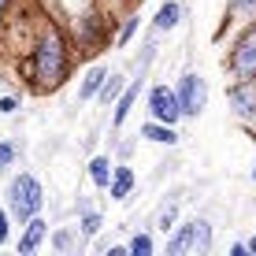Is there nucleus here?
<instances>
[{"label": "nucleus", "mask_w": 256, "mask_h": 256, "mask_svg": "<svg viewBox=\"0 0 256 256\" xmlns=\"http://www.w3.org/2000/svg\"><path fill=\"white\" fill-rule=\"evenodd\" d=\"M74 45L67 38V26L56 19H38L34 22V34L26 41L22 56H19V78L26 82L30 93H60L74 74Z\"/></svg>", "instance_id": "1"}, {"label": "nucleus", "mask_w": 256, "mask_h": 256, "mask_svg": "<svg viewBox=\"0 0 256 256\" xmlns=\"http://www.w3.org/2000/svg\"><path fill=\"white\" fill-rule=\"evenodd\" d=\"M67 26V38L74 45V56L78 60H96L108 45H116V19L112 12H104L100 4L90 8V12H78V15H67L64 19Z\"/></svg>", "instance_id": "2"}, {"label": "nucleus", "mask_w": 256, "mask_h": 256, "mask_svg": "<svg viewBox=\"0 0 256 256\" xmlns=\"http://www.w3.org/2000/svg\"><path fill=\"white\" fill-rule=\"evenodd\" d=\"M45 204H48L45 182H41L34 171H19V174H12V178H8V186H4V208L12 212L15 226H22L26 219L41 216Z\"/></svg>", "instance_id": "3"}, {"label": "nucleus", "mask_w": 256, "mask_h": 256, "mask_svg": "<svg viewBox=\"0 0 256 256\" xmlns=\"http://www.w3.org/2000/svg\"><path fill=\"white\" fill-rule=\"evenodd\" d=\"M212 242H216V230L204 216L178 219V226L167 234V256H204L212 252Z\"/></svg>", "instance_id": "4"}, {"label": "nucleus", "mask_w": 256, "mask_h": 256, "mask_svg": "<svg viewBox=\"0 0 256 256\" xmlns=\"http://www.w3.org/2000/svg\"><path fill=\"white\" fill-rule=\"evenodd\" d=\"M226 74L230 78H256V22H245L226 48Z\"/></svg>", "instance_id": "5"}, {"label": "nucleus", "mask_w": 256, "mask_h": 256, "mask_svg": "<svg viewBox=\"0 0 256 256\" xmlns=\"http://www.w3.org/2000/svg\"><path fill=\"white\" fill-rule=\"evenodd\" d=\"M174 93H178V104H182V119H200L208 108V78H200L197 70H182L178 82H174Z\"/></svg>", "instance_id": "6"}, {"label": "nucleus", "mask_w": 256, "mask_h": 256, "mask_svg": "<svg viewBox=\"0 0 256 256\" xmlns=\"http://www.w3.org/2000/svg\"><path fill=\"white\" fill-rule=\"evenodd\" d=\"M226 108L245 130H256V78H230Z\"/></svg>", "instance_id": "7"}, {"label": "nucleus", "mask_w": 256, "mask_h": 256, "mask_svg": "<svg viewBox=\"0 0 256 256\" xmlns=\"http://www.w3.org/2000/svg\"><path fill=\"white\" fill-rule=\"evenodd\" d=\"M145 112H148V119L174 122V126H178V122H182V104H178L174 86H167V82L148 86V90H145Z\"/></svg>", "instance_id": "8"}, {"label": "nucleus", "mask_w": 256, "mask_h": 256, "mask_svg": "<svg viewBox=\"0 0 256 256\" xmlns=\"http://www.w3.org/2000/svg\"><path fill=\"white\" fill-rule=\"evenodd\" d=\"M48 234H52V219L45 216V212L34 216V219H26V223L19 226V238H15V252H19V256L41 252L48 245Z\"/></svg>", "instance_id": "9"}, {"label": "nucleus", "mask_w": 256, "mask_h": 256, "mask_svg": "<svg viewBox=\"0 0 256 256\" xmlns=\"http://www.w3.org/2000/svg\"><path fill=\"white\" fill-rule=\"evenodd\" d=\"M141 90H145V78H130L126 90L119 93V100L112 104V134H119V130L126 126V119L134 116V104H138Z\"/></svg>", "instance_id": "10"}, {"label": "nucleus", "mask_w": 256, "mask_h": 256, "mask_svg": "<svg viewBox=\"0 0 256 256\" xmlns=\"http://www.w3.org/2000/svg\"><path fill=\"white\" fill-rule=\"evenodd\" d=\"M134 190H138V171L126 160H116V171H112V182H108V200L122 204V200L134 197Z\"/></svg>", "instance_id": "11"}, {"label": "nucleus", "mask_w": 256, "mask_h": 256, "mask_svg": "<svg viewBox=\"0 0 256 256\" xmlns=\"http://www.w3.org/2000/svg\"><path fill=\"white\" fill-rule=\"evenodd\" d=\"M138 138L148 141V145H164V148H174L182 141L178 126H174V122H160V119H145L138 126Z\"/></svg>", "instance_id": "12"}, {"label": "nucleus", "mask_w": 256, "mask_h": 256, "mask_svg": "<svg viewBox=\"0 0 256 256\" xmlns=\"http://www.w3.org/2000/svg\"><path fill=\"white\" fill-rule=\"evenodd\" d=\"M112 171H116V156L112 152H96V156H90V164H86V178H90V186L96 193H108Z\"/></svg>", "instance_id": "13"}, {"label": "nucleus", "mask_w": 256, "mask_h": 256, "mask_svg": "<svg viewBox=\"0 0 256 256\" xmlns=\"http://www.w3.org/2000/svg\"><path fill=\"white\" fill-rule=\"evenodd\" d=\"M48 245H52L56 252H82L86 245H90V238L78 230V223H70V226H52Z\"/></svg>", "instance_id": "14"}, {"label": "nucleus", "mask_w": 256, "mask_h": 256, "mask_svg": "<svg viewBox=\"0 0 256 256\" xmlns=\"http://www.w3.org/2000/svg\"><path fill=\"white\" fill-rule=\"evenodd\" d=\"M104 78H108V64H90L78 78V104H93L96 93H100Z\"/></svg>", "instance_id": "15"}, {"label": "nucleus", "mask_w": 256, "mask_h": 256, "mask_svg": "<svg viewBox=\"0 0 256 256\" xmlns=\"http://www.w3.org/2000/svg\"><path fill=\"white\" fill-rule=\"evenodd\" d=\"M182 15H186L182 0H164V4L156 8V15H152V26H148V30H152V34H171V30H178Z\"/></svg>", "instance_id": "16"}, {"label": "nucleus", "mask_w": 256, "mask_h": 256, "mask_svg": "<svg viewBox=\"0 0 256 256\" xmlns=\"http://www.w3.org/2000/svg\"><path fill=\"white\" fill-rule=\"evenodd\" d=\"M126 82H130V78L122 74V70H108V78H104L100 93H96V104H100V108H112V104L119 100V93L126 90Z\"/></svg>", "instance_id": "17"}, {"label": "nucleus", "mask_w": 256, "mask_h": 256, "mask_svg": "<svg viewBox=\"0 0 256 256\" xmlns=\"http://www.w3.org/2000/svg\"><path fill=\"white\" fill-rule=\"evenodd\" d=\"M74 223H78V230L90 238V242H93V238H100V230H104V212H100V204H96V208H86V212H78Z\"/></svg>", "instance_id": "18"}, {"label": "nucleus", "mask_w": 256, "mask_h": 256, "mask_svg": "<svg viewBox=\"0 0 256 256\" xmlns=\"http://www.w3.org/2000/svg\"><path fill=\"white\" fill-rule=\"evenodd\" d=\"M174 226H178V200H164V204L156 208V216H152V230L171 234Z\"/></svg>", "instance_id": "19"}, {"label": "nucleus", "mask_w": 256, "mask_h": 256, "mask_svg": "<svg viewBox=\"0 0 256 256\" xmlns=\"http://www.w3.org/2000/svg\"><path fill=\"white\" fill-rule=\"evenodd\" d=\"M138 30H141V15H138V8H130V12L122 15L119 30H116V48H126L130 41L138 38Z\"/></svg>", "instance_id": "20"}, {"label": "nucleus", "mask_w": 256, "mask_h": 256, "mask_svg": "<svg viewBox=\"0 0 256 256\" xmlns=\"http://www.w3.org/2000/svg\"><path fill=\"white\" fill-rule=\"evenodd\" d=\"M226 19L238 26L256 22V0H226Z\"/></svg>", "instance_id": "21"}, {"label": "nucleus", "mask_w": 256, "mask_h": 256, "mask_svg": "<svg viewBox=\"0 0 256 256\" xmlns=\"http://www.w3.org/2000/svg\"><path fill=\"white\" fill-rule=\"evenodd\" d=\"M126 249H130V256H152V252H156V238H152V230H138V234L126 242Z\"/></svg>", "instance_id": "22"}, {"label": "nucleus", "mask_w": 256, "mask_h": 256, "mask_svg": "<svg viewBox=\"0 0 256 256\" xmlns=\"http://www.w3.org/2000/svg\"><path fill=\"white\" fill-rule=\"evenodd\" d=\"M19 164V141L15 138H0V174H8Z\"/></svg>", "instance_id": "23"}, {"label": "nucleus", "mask_w": 256, "mask_h": 256, "mask_svg": "<svg viewBox=\"0 0 256 256\" xmlns=\"http://www.w3.org/2000/svg\"><path fill=\"white\" fill-rule=\"evenodd\" d=\"M56 4H60V19H67V15L90 12V8H96L100 0H56Z\"/></svg>", "instance_id": "24"}, {"label": "nucleus", "mask_w": 256, "mask_h": 256, "mask_svg": "<svg viewBox=\"0 0 256 256\" xmlns=\"http://www.w3.org/2000/svg\"><path fill=\"white\" fill-rule=\"evenodd\" d=\"M12 238H15V219H12V212L0 204V249H8Z\"/></svg>", "instance_id": "25"}, {"label": "nucleus", "mask_w": 256, "mask_h": 256, "mask_svg": "<svg viewBox=\"0 0 256 256\" xmlns=\"http://www.w3.org/2000/svg\"><path fill=\"white\" fill-rule=\"evenodd\" d=\"M19 108H22L19 93H4V96H0V116H19Z\"/></svg>", "instance_id": "26"}, {"label": "nucleus", "mask_w": 256, "mask_h": 256, "mask_svg": "<svg viewBox=\"0 0 256 256\" xmlns=\"http://www.w3.org/2000/svg\"><path fill=\"white\" fill-rule=\"evenodd\" d=\"M12 8H15V0H0V30L8 26V19H12Z\"/></svg>", "instance_id": "27"}, {"label": "nucleus", "mask_w": 256, "mask_h": 256, "mask_svg": "<svg viewBox=\"0 0 256 256\" xmlns=\"http://www.w3.org/2000/svg\"><path fill=\"white\" fill-rule=\"evenodd\" d=\"M130 148H134V141H122V145H116V160H126Z\"/></svg>", "instance_id": "28"}, {"label": "nucleus", "mask_w": 256, "mask_h": 256, "mask_svg": "<svg viewBox=\"0 0 256 256\" xmlns=\"http://www.w3.org/2000/svg\"><path fill=\"white\" fill-rule=\"evenodd\" d=\"M230 256H249V242H234L230 245Z\"/></svg>", "instance_id": "29"}, {"label": "nucleus", "mask_w": 256, "mask_h": 256, "mask_svg": "<svg viewBox=\"0 0 256 256\" xmlns=\"http://www.w3.org/2000/svg\"><path fill=\"white\" fill-rule=\"evenodd\" d=\"M249 256H256V234L249 238Z\"/></svg>", "instance_id": "30"}, {"label": "nucleus", "mask_w": 256, "mask_h": 256, "mask_svg": "<svg viewBox=\"0 0 256 256\" xmlns=\"http://www.w3.org/2000/svg\"><path fill=\"white\" fill-rule=\"evenodd\" d=\"M249 178H252V182H256V160H252V171H249Z\"/></svg>", "instance_id": "31"}]
</instances>
